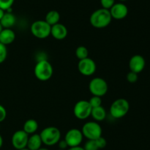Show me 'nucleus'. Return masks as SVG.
Listing matches in <instances>:
<instances>
[{
    "label": "nucleus",
    "instance_id": "1",
    "mask_svg": "<svg viewBox=\"0 0 150 150\" xmlns=\"http://www.w3.org/2000/svg\"><path fill=\"white\" fill-rule=\"evenodd\" d=\"M111 20L112 18L109 10L104 8H100L95 10L89 18L91 25L97 29L106 27L111 24Z\"/></svg>",
    "mask_w": 150,
    "mask_h": 150
},
{
    "label": "nucleus",
    "instance_id": "2",
    "mask_svg": "<svg viewBox=\"0 0 150 150\" xmlns=\"http://www.w3.org/2000/svg\"><path fill=\"white\" fill-rule=\"evenodd\" d=\"M54 72L53 66L49 61L45 59L40 60L36 63L34 69L35 76L40 81H47L51 78Z\"/></svg>",
    "mask_w": 150,
    "mask_h": 150
},
{
    "label": "nucleus",
    "instance_id": "3",
    "mask_svg": "<svg viewBox=\"0 0 150 150\" xmlns=\"http://www.w3.org/2000/svg\"><path fill=\"white\" fill-rule=\"evenodd\" d=\"M42 144L51 146L58 144L61 139V132L56 126H48L42 129L40 133Z\"/></svg>",
    "mask_w": 150,
    "mask_h": 150
},
{
    "label": "nucleus",
    "instance_id": "4",
    "mask_svg": "<svg viewBox=\"0 0 150 150\" xmlns=\"http://www.w3.org/2000/svg\"><path fill=\"white\" fill-rule=\"evenodd\" d=\"M130 110V104L127 99L120 98L113 101L110 107V114L116 119H121L127 114Z\"/></svg>",
    "mask_w": 150,
    "mask_h": 150
},
{
    "label": "nucleus",
    "instance_id": "5",
    "mask_svg": "<svg viewBox=\"0 0 150 150\" xmlns=\"http://www.w3.org/2000/svg\"><path fill=\"white\" fill-rule=\"evenodd\" d=\"M30 30L35 38L45 39L51 35V26H50L45 20L35 21L31 25Z\"/></svg>",
    "mask_w": 150,
    "mask_h": 150
},
{
    "label": "nucleus",
    "instance_id": "6",
    "mask_svg": "<svg viewBox=\"0 0 150 150\" xmlns=\"http://www.w3.org/2000/svg\"><path fill=\"white\" fill-rule=\"evenodd\" d=\"M83 137L88 140H96L102 136V127L97 121H88L83 125L81 129Z\"/></svg>",
    "mask_w": 150,
    "mask_h": 150
},
{
    "label": "nucleus",
    "instance_id": "7",
    "mask_svg": "<svg viewBox=\"0 0 150 150\" xmlns=\"http://www.w3.org/2000/svg\"><path fill=\"white\" fill-rule=\"evenodd\" d=\"M108 83L101 77H95L89 82V90L92 96L102 97L108 92Z\"/></svg>",
    "mask_w": 150,
    "mask_h": 150
},
{
    "label": "nucleus",
    "instance_id": "8",
    "mask_svg": "<svg viewBox=\"0 0 150 150\" xmlns=\"http://www.w3.org/2000/svg\"><path fill=\"white\" fill-rule=\"evenodd\" d=\"M92 107L86 100H80L76 103L73 108V113L76 118L80 120H85L91 116Z\"/></svg>",
    "mask_w": 150,
    "mask_h": 150
},
{
    "label": "nucleus",
    "instance_id": "9",
    "mask_svg": "<svg viewBox=\"0 0 150 150\" xmlns=\"http://www.w3.org/2000/svg\"><path fill=\"white\" fill-rule=\"evenodd\" d=\"M83 135L81 130L77 128H72L69 129L65 134L64 140L67 142L68 147L79 146L83 141Z\"/></svg>",
    "mask_w": 150,
    "mask_h": 150
},
{
    "label": "nucleus",
    "instance_id": "10",
    "mask_svg": "<svg viewBox=\"0 0 150 150\" xmlns=\"http://www.w3.org/2000/svg\"><path fill=\"white\" fill-rule=\"evenodd\" d=\"M96 63L89 57L80 60L78 63V70L83 76H92L96 71Z\"/></svg>",
    "mask_w": 150,
    "mask_h": 150
},
{
    "label": "nucleus",
    "instance_id": "11",
    "mask_svg": "<svg viewBox=\"0 0 150 150\" xmlns=\"http://www.w3.org/2000/svg\"><path fill=\"white\" fill-rule=\"evenodd\" d=\"M29 136V135L23 129L16 131L12 136V145L17 150L25 148L27 146Z\"/></svg>",
    "mask_w": 150,
    "mask_h": 150
},
{
    "label": "nucleus",
    "instance_id": "12",
    "mask_svg": "<svg viewBox=\"0 0 150 150\" xmlns=\"http://www.w3.org/2000/svg\"><path fill=\"white\" fill-rule=\"evenodd\" d=\"M111 18L117 20H122L127 17L128 14V7L124 3H115L109 10Z\"/></svg>",
    "mask_w": 150,
    "mask_h": 150
},
{
    "label": "nucleus",
    "instance_id": "13",
    "mask_svg": "<svg viewBox=\"0 0 150 150\" xmlns=\"http://www.w3.org/2000/svg\"><path fill=\"white\" fill-rule=\"evenodd\" d=\"M146 61L143 56L140 54H135L132 56L129 61V68L131 71L139 74L144 69Z\"/></svg>",
    "mask_w": 150,
    "mask_h": 150
},
{
    "label": "nucleus",
    "instance_id": "14",
    "mask_svg": "<svg viewBox=\"0 0 150 150\" xmlns=\"http://www.w3.org/2000/svg\"><path fill=\"white\" fill-rule=\"evenodd\" d=\"M67 29L64 24L57 23L51 26V35L56 40H63L67 37Z\"/></svg>",
    "mask_w": 150,
    "mask_h": 150
},
{
    "label": "nucleus",
    "instance_id": "15",
    "mask_svg": "<svg viewBox=\"0 0 150 150\" xmlns=\"http://www.w3.org/2000/svg\"><path fill=\"white\" fill-rule=\"evenodd\" d=\"M16 39V33L11 28H3L0 32V43L7 46Z\"/></svg>",
    "mask_w": 150,
    "mask_h": 150
},
{
    "label": "nucleus",
    "instance_id": "16",
    "mask_svg": "<svg viewBox=\"0 0 150 150\" xmlns=\"http://www.w3.org/2000/svg\"><path fill=\"white\" fill-rule=\"evenodd\" d=\"M42 144V142L40 134L34 133L29 136L26 147L30 150H38L41 148Z\"/></svg>",
    "mask_w": 150,
    "mask_h": 150
},
{
    "label": "nucleus",
    "instance_id": "17",
    "mask_svg": "<svg viewBox=\"0 0 150 150\" xmlns=\"http://www.w3.org/2000/svg\"><path fill=\"white\" fill-rule=\"evenodd\" d=\"M16 23V17L12 12H5L0 20L2 28H12Z\"/></svg>",
    "mask_w": 150,
    "mask_h": 150
},
{
    "label": "nucleus",
    "instance_id": "18",
    "mask_svg": "<svg viewBox=\"0 0 150 150\" xmlns=\"http://www.w3.org/2000/svg\"><path fill=\"white\" fill-rule=\"evenodd\" d=\"M106 110L102 105L92 108L91 116L93 118L95 121H102L106 118Z\"/></svg>",
    "mask_w": 150,
    "mask_h": 150
},
{
    "label": "nucleus",
    "instance_id": "19",
    "mask_svg": "<svg viewBox=\"0 0 150 150\" xmlns=\"http://www.w3.org/2000/svg\"><path fill=\"white\" fill-rule=\"evenodd\" d=\"M38 129V123L35 119H28L23 124V130L26 132L28 135H32L35 133Z\"/></svg>",
    "mask_w": 150,
    "mask_h": 150
},
{
    "label": "nucleus",
    "instance_id": "20",
    "mask_svg": "<svg viewBox=\"0 0 150 150\" xmlns=\"http://www.w3.org/2000/svg\"><path fill=\"white\" fill-rule=\"evenodd\" d=\"M59 20L60 15L57 10H50L49 12L47 13L46 16H45V21L50 26H53L56 24L59 23Z\"/></svg>",
    "mask_w": 150,
    "mask_h": 150
},
{
    "label": "nucleus",
    "instance_id": "21",
    "mask_svg": "<svg viewBox=\"0 0 150 150\" xmlns=\"http://www.w3.org/2000/svg\"><path fill=\"white\" fill-rule=\"evenodd\" d=\"M76 55L79 60H83V59L88 57L89 51H88L87 48L85 47L84 46H79L76 49Z\"/></svg>",
    "mask_w": 150,
    "mask_h": 150
},
{
    "label": "nucleus",
    "instance_id": "22",
    "mask_svg": "<svg viewBox=\"0 0 150 150\" xmlns=\"http://www.w3.org/2000/svg\"><path fill=\"white\" fill-rule=\"evenodd\" d=\"M88 101L92 108L102 105V99L101 97L97 96H92Z\"/></svg>",
    "mask_w": 150,
    "mask_h": 150
},
{
    "label": "nucleus",
    "instance_id": "23",
    "mask_svg": "<svg viewBox=\"0 0 150 150\" xmlns=\"http://www.w3.org/2000/svg\"><path fill=\"white\" fill-rule=\"evenodd\" d=\"M15 0H0V8L4 11H7L11 9Z\"/></svg>",
    "mask_w": 150,
    "mask_h": 150
},
{
    "label": "nucleus",
    "instance_id": "24",
    "mask_svg": "<svg viewBox=\"0 0 150 150\" xmlns=\"http://www.w3.org/2000/svg\"><path fill=\"white\" fill-rule=\"evenodd\" d=\"M84 150H98V145H97V143L95 141V140H88L84 144V146H83Z\"/></svg>",
    "mask_w": 150,
    "mask_h": 150
},
{
    "label": "nucleus",
    "instance_id": "25",
    "mask_svg": "<svg viewBox=\"0 0 150 150\" xmlns=\"http://www.w3.org/2000/svg\"><path fill=\"white\" fill-rule=\"evenodd\" d=\"M7 56V46L0 43V64L6 60Z\"/></svg>",
    "mask_w": 150,
    "mask_h": 150
},
{
    "label": "nucleus",
    "instance_id": "26",
    "mask_svg": "<svg viewBox=\"0 0 150 150\" xmlns=\"http://www.w3.org/2000/svg\"><path fill=\"white\" fill-rule=\"evenodd\" d=\"M138 74H139L130 71V72L127 74V76H126L127 82H130V83H135V82H137L138 79H139V75Z\"/></svg>",
    "mask_w": 150,
    "mask_h": 150
},
{
    "label": "nucleus",
    "instance_id": "27",
    "mask_svg": "<svg viewBox=\"0 0 150 150\" xmlns=\"http://www.w3.org/2000/svg\"><path fill=\"white\" fill-rule=\"evenodd\" d=\"M100 4L102 8L110 10L115 4V0H100Z\"/></svg>",
    "mask_w": 150,
    "mask_h": 150
},
{
    "label": "nucleus",
    "instance_id": "28",
    "mask_svg": "<svg viewBox=\"0 0 150 150\" xmlns=\"http://www.w3.org/2000/svg\"><path fill=\"white\" fill-rule=\"evenodd\" d=\"M95 141H96L97 145H98L99 149H100L105 148V147L106 146V145H107L106 140H105V138H104L103 136H100V138H97V139L95 140Z\"/></svg>",
    "mask_w": 150,
    "mask_h": 150
},
{
    "label": "nucleus",
    "instance_id": "29",
    "mask_svg": "<svg viewBox=\"0 0 150 150\" xmlns=\"http://www.w3.org/2000/svg\"><path fill=\"white\" fill-rule=\"evenodd\" d=\"M7 117V110L3 105L0 104V123L5 120Z\"/></svg>",
    "mask_w": 150,
    "mask_h": 150
},
{
    "label": "nucleus",
    "instance_id": "30",
    "mask_svg": "<svg viewBox=\"0 0 150 150\" xmlns=\"http://www.w3.org/2000/svg\"><path fill=\"white\" fill-rule=\"evenodd\" d=\"M58 146H59V149H66L68 147V145H67L65 140L60 139L59 141L58 142Z\"/></svg>",
    "mask_w": 150,
    "mask_h": 150
},
{
    "label": "nucleus",
    "instance_id": "31",
    "mask_svg": "<svg viewBox=\"0 0 150 150\" xmlns=\"http://www.w3.org/2000/svg\"><path fill=\"white\" fill-rule=\"evenodd\" d=\"M67 150H84L83 147L80 146H74V147H69V149Z\"/></svg>",
    "mask_w": 150,
    "mask_h": 150
},
{
    "label": "nucleus",
    "instance_id": "32",
    "mask_svg": "<svg viewBox=\"0 0 150 150\" xmlns=\"http://www.w3.org/2000/svg\"><path fill=\"white\" fill-rule=\"evenodd\" d=\"M4 13H5V11H4V10H3L2 9L0 8V20H1V18L3 17V16H4Z\"/></svg>",
    "mask_w": 150,
    "mask_h": 150
},
{
    "label": "nucleus",
    "instance_id": "33",
    "mask_svg": "<svg viewBox=\"0 0 150 150\" xmlns=\"http://www.w3.org/2000/svg\"><path fill=\"white\" fill-rule=\"evenodd\" d=\"M2 145H3V138L2 137H1V135H0V149L2 147Z\"/></svg>",
    "mask_w": 150,
    "mask_h": 150
},
{
    "label": "nucleus",
    "instance_id": "34",
    "mask_svg": "<svg viewBox=\"0 0 150 150\" xmlns=\"http://www.w3.org/2000/svg\"><path fill=\"white\" fill-rule=\"evenodd\" d=\"M19 150H30V149H28L27 147H25V148L21 149H19Z\"/></svg>",
    "mask_w": 150,
    "mask_h": 150
},
{
    "label": "nucleus",
    "instance_id": "35",
    "mask_svg": "<svg viewBox=\"0 0 150 150\" xmlns=\"http://www.w3.org/2000/svg\"><path fill=\"white\" fill-rule=\"evenodd\" d=\"M38 150H49V149H45V148H42V147H41V148Z\"/></svg>",
    "mask_w": 150,
    "mask_h": 150
},
{
    "label": "nucleus",
    "instance_id": "36",
    "mask_svg": "<svg viewBox=\"0 0 150 150\" xmlns=\"http://www.w3.org/2000/svg\"><path fill=\"white\" fill-rule=\"evenodd\" d=\"M3 28H2V26H1V24H0V32H1V29H2Z\"/></svg>",
    "mask_w": 150,
    "mask_h": 150
},
{
    "label": "nucleus",
    "instance_id": "37",
    "mask_svg": "<svg viewBox=\"0 0 150 150\" xmlns=\"http://www.w3.org/2000/svg\"><path fill=\"white\" fill-rule=\"evenodd\" d=\"M120 1H126V0H120Z\"/></svg>",
    "mask_w": 150,
    "mask_h": 150
},
{
    "label": "nucleus",
    "instance_id": "38",
    "mask_svg": "<svg viewBox=\"0 0 150 150\" xmlns=\"http://www.w3.org/2000/svg\"><path fill=\"white\" fill-rule=\"evenodd\" d=\"M58 150H66V149H59Z\"/></svg>",
    "mask_w": 150,
    "mask_h": 150
}]
</instances>
